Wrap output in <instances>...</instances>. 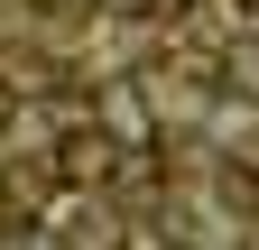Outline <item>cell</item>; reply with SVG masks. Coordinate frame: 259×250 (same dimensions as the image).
<instances>
[{"label":"cell","mask_w":259,"mask_h":250,"mask_svg":"<svg viewBox=\"0 0 259 250\" xmlns=\"http://www.w3.org/2000/svg\"><path fill=\"white\" fill-rule=\"evenodd\" d=\"M232 10H241V19H259V0H232Z\"/></svg>","instance_id":"5b68a950"},{"label":"cell","mask_w":259,"mask_h":250,"mask_svg":"<svg viewBox=\"0 0 259 250\" xmlns=\"http://www.w3.org/2000/svg\"><path fill=\"white\" fill-rule=\"evenodd\" d=\"M102 130H111L120 148H148V102H139V84H111V93H102Z\"/></svg>","instance_id":"7a4b0ae2"},{"label":"cell","mask_w":259,"mask_h":250,"mask_svg":"<svg viewBox=\"0 0 259 250\" xmlns=\"http://www.w3.org/2000/svg\"><path fill=\"white\" fill-rule=\"evenodd\" d=\"M157 250H185V241H157Z\"/></svg>","instance_id":"8992f818"},{"label":"cell","mask_w":259,"mask_h":250,"mask_svg":"<svg viewBox=\"0 0 259 250\" xmlns=\"http://www.w3.org/2000/svg\"><path fill=\"white\" fill-rule=\"evenodd\" d=\"M10 111H19V93H10V74H0V130H10Z\"/></svg>","instance_id":"277c9868"},{"label":"cell","mask_w":259,"mask_h":250,"mask_svg":"<svg viewBox=\"0 0 259 250\" xmlns=\"http://www.w3.org/2000/svg\"><path fill=\"white\" fill-rule=\"evenodd\" d=\"M222 204H241V213H259V176H250V167H222Z\"/></svg>","instance_id":"3957f363"},{"label":"cell","mask_w":259,"mask_h":250,"mask_svg":"<svg viewBox=\"0 0 259 250\" xmlns=\"http://www.w3.org/2000/svg\"><path fill=\"white\" fill-rule=\"evenodd\" d=\"M111 158H120V139H111V130H74V139L56 148V176H65V185H102Z\"/></svg>","instance_id":"6da1fadb"}]
</instances>
